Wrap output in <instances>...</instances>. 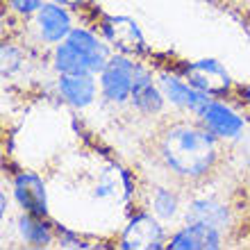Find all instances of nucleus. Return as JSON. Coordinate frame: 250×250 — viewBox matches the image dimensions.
<instances>
[{
	"label": "nucleus",
	"mask_w": 250,
	"mask_h": 250,
	"mask_svg": "<svg viewBox=\"0 0 250 250\" xmlns=\"http://www.w3.org/2000/svg\"><path fill=\"white\" fill-rule=\"evenodd\" d=\"M152 155L173 178L196 182L207 178L218 164L216 137L207 127L191 123H171L157 132Z\"/></svg>",
	"instance_id": "1"
},
{
	"label": "nucleus",
	"mask_w": 250,
	"mask_h": 250,
	"mask_svg": "<svg viewBox=\"0 0 250 250\" xmlns=\"http://www.w3.org/2000/svg\"><path fill=\"white\" fill-rule=\"evenodd\" d=\"M130 100L139 112L157 114V112H162V105H164V93H162V89H157V86L152 84L150 73L139 68V75L134 80V89H132Z\"/></svg>",
	"instance_id": "13"
},
{
	"label": "nucleus",
	"mask_w": 250,
	"mask_h": 250,
	"mask_svg": "<svg viewBox=\"0 0 250 250\" xmlns=\"http://www.w3.org/2000/svg\"><path fill=\"white\" fill-rule=\"evenodd\" d=\"M159 89L164 93V98H168L173 105H178V107H182V109H187V112H191L193 116H198V114L203 112V107L209 103L207 93L198 91L187 80L182 82V80L173 78V75H162V78H159Z\"/></svg>",
	"instance_id": "8"
},
{
	"label": "nucleus",
	"mask_w": 250,
	"mask_h": 250,
	"mask_svg": "<svg viewBox=\"0 0 250 250\" xmlns=\"http://www.w3.org/2000/svg\"><path fill=\"white\" fill-rule=\"evenodd\" d=\"M246 103H248V105H250V84L246 86Z\"/></svg>",
	"instance_id": "20"
},
{
	"label": "nucleus",
	"mask_w": 250,
	"mask_h": 250,
	"mask_svg": "<svg viewBox=\"0 0 250 250\" xmlns=\"http://www.w3.org/2000/svg\"><path fill=\"white\" fill-rule=\"evenodd\" d=\"M191 223H207L216 230H223L230 223V211L228 207L216 200H196L189 209Z\"/></svg>",
	"instance_id": "14"
},
{
	"label": "nucleus",
	"mask_w": 250,
	"mask_h": 250,
	"mask_svg": "<svg viewBox=\"0 0 250 250\" xmlns=\"http://www.w3.org/2000/svg\"><path fill=\"white\" fill-rule=\"evenodd\" d=\"M57 89H60L62 98L66 103H71L73 107H86L91 105L93 98H96V82H93L91 73H84V75H60Z\"/></svg>",
	"instance_id": "11"
},
{
	"label": "nucleus",
	"mask_w": 250,
	"mask_h": 250,
	"mask_svg": "<svg viewBox=\"0 0 250 250\" xmlns=\"http://www.w3.org/2000/svg\"><path fill=\"white\" fill-rule=\"evenodd\" d=\"M164 244V230L157 223L155 216L148 214H139L130 221V225L125 228L121 246L123 248H134V250H152L162 248Z\"/></svg>",
	"instance_id": "6"
},
{
	"label": "nucleus",
	"mask_w": 250,
	"mask_h": 250,
	"mask_svg": "<svg viewBox=\"0 0 250 250\" xmlns=\"http://www.w3.org/2000/svg\"><path fill=\"white\" fill-rule=\"evenodd\" d=\"M37 25H39V34L48 43H62L73 30L68 12L57 2H46L37 12Z\"/></svg>",
	"instance_id": "9"
},
{
	"label": "nucleus",
	"mask_w": 250,
	"mask_h": 250,
	"mask_svg": "<svg viewBox=\"0 0 250 250\" xmlns=\"http://www.w3.org/2000/svg\"><path fill=\"white\" fill-rule=\"evenodd\" d=\"M198 119L216 139H237L244 132V119L232 107L218 103V100L209 98V103L203 107V112L198 114Z\"/></svg>",
	"instance_id": "4"
},
{
	"label": "nucleus",
	"mask_w": 250,
	"mask_h": 250,
	"mask_svg": "<svg viewBox=\"0 0 250 250\" xmlns=\"http://www.w3.org/2000/svg\"><path fill=\"white\" fill-rule=\"evenodd\" d=\"M168 248L173 250H207L221 248V230L207 223H191L189 228L180 230L171 237Z\"/></svg>",
	"instance_id": "10"
},
{
	"label": "nucleus",
	"mask_w": 250,
	"mask_h": 250,
	"mask_svg": "<svg viewBox=\"0 0 250 250\" xmlns=\"http://www.w3.org/2000/svg\"><path fill=\"white\" fill-rule=\"evenodd\" d=\"M185 80L193 89L207 93V96H223L232 86L230 73L216 60H200L189 64L185 71Z\"/></svg>",
	"instance_id": "3"
},
{
	"label": "nucleus",
	"mask_w": 250,
	"mask_h": 250,
	"mask_svg": "<svg viewBox=\"0 0 250 250\" xmlns=\"http://www.w3.org/2000/svg\"><path fill=\"white\" fill-rule=\"evenodd\" d=\"M53 60H55V68H57L60 75H84V73H91L93 75L89 62L84 60V55L78 53L68 41H64V43H60V46L55 48Z\"/></svg>",
	"instance_id": "15"
},
{
	"label": "nucleus",
	"mask_w": 250,
	"mask_h": 250,
	"mask_svg": "<svg viewBox=\"0 0 250 250\" xmlns=\"http://www.w3.org/2000/svg\"><path fill=\"white\" fill-rule=\"evenodd\" d=\"M43 216H34V214H27L19 221V230H21V237L25 239L27 244L32 246H48L53 241V232L48 228L43 221Z\"/></svg>",
	"instance_id": "16"
},
{
	"label": "nucleus",
	"mask_w": 250,
	"mask_h": 250,
	"mask_svg": "<svg viewBox=\"0 0 250 250\" xmlns=\"http://www.w3.org/2000/svg\"><path fill=\"white\" fill-rule=\"evenodd\" d=\"M103 32H105L107 41L125 55H139L146 50L144 34L137 23L127 16H105Z\"/></svg>",
	"instance_id": "5"
},
{
	"label": "nucleus",
	"mask_w": 250,
	"mask_h": 250,
	"mask_svg": "<svg viewBox=\"0 0 250 250\" xmlns=\"http://www.w3.org/2000/svg\"><path fill=\"white\" fill-rule=\"evenodd\" d=\"M139 68L141 66H137L123 55L109 57L107 66L100 73V91H103V96L109 103H125L132 96Z\"/></svg>",
	"instance_id": "2"
},
{
	"label": "nucleus",
	"mask_w": 250,
	"mask_h": 250,
	"mask_svg": "<svg viewBox=\"0 0 250 250\" xmlns=\"http://www.w3.org/2000/svg\"><path fill=\"white\" fill-rule=\"evenodd\" d=\"M9 5L16 9L19 14H37L43 7V2L41 0H9Z\"/></svg>",
	"instance_id": "18"
},
{
	"label": "nucleus",
	"mask_w": 250,
	"mask_h": 250,
	"mask_svg": "<svg viewBox=\"0 0 250 250\" xmlns=\"http://www.w3.org/2000/svg\"><path fill=\"white\" fill-rule=\"evenodd\" d=\"M14 196H16L19 205L27 214L46 216V211H48L46 187H43L41 178H37L34 173H19L14 178Z\"/></svg>",
	"instance_id": "7"
},
{
	"label": "nucleus",
	"mask_w": 250,
	"mask_h": 250,
	"mask_svg": "<svg viewBox=\"0 0 250 250\" xmlns=\"http://www.w3.org/2000/svg\"><path fill=\"white\" fill-rule=\"evenodd\" d=\"M50 2H57V5H64V7H80L84 0H50Z\"/></svg>",
	"instance_id": "19"
},
{
	"label": "nucleus",
	"mask_w": 250,
	"mask_h": 250,
	"mask_svg": "<svg viewBox=\"0 0 250 250\" xmlns=\"http://www.w3.org/2000/svg\"><path fill=\"white\" fill-rule=\"evenodd\" d=\"M66 41H68L78 53L84 55V60L89 62L93 73H103V68H105L107 62H109V55H107V48L103 46L91 32H86L82 27H75V30H71V34L66 37Z\"/></svg>",
	"instance_id": "12"
},
{
	"label": "nucleus",
	"mask_w": 250,
	"mask_h": 250,
	"mask_svg": "<svg viewBox=\"0 0 250 250\" xmlns=\"http://www.w3.org/2000/svg\"><path fill=\"white\" fill-rule=\"evenodd\" d=\"M152 211L159 218H171L178 211V198L168 189H155L152 193Z\"/></svg>",
	"instance_id": "17"
}]
</instances>
